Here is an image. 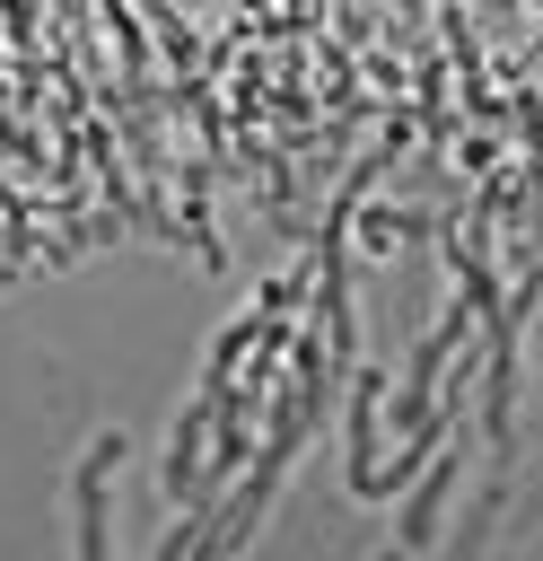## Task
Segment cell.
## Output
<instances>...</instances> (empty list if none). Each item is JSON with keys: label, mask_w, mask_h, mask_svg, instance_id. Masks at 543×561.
Returning a JSON list of instances; mask_svg holds the SVG:
<instances>
[{"label": "cell", "mask_w": 543, "mask_h": 561, "mask_svg": "<svg viewBox=\"0 0 543 561\" xmlns=\"http://www.w3.org/2000/svg\"><path fill=\"white\" fill-rule=\"evenodd\" d=\"M123 447H131L123 430H96V438L79 447V473H70V500H79V535H70V543H79L88 561H105V482H114Z\"/></svg>", "instance_id": "1"}, {"label": "cell", "mask_w": 543, "mask_h": 561, "mask_svg": "<svg viewBox=\"0 0 543 561\" xmlns=\"http://www.w3.org/2000/svg\"><path fill=\"white\" fill-rule=\"evenodd\" d=\"M377 421H385V368H359L350 412H342V456H350V491L377 500Z\"/></svg>", "instance_id": "2"}, {"label": "cell", "mask_w": 543, "mask_h": 561, "mask_svg": "<svg viewBox=\"0 0 543 561\" xmlns=\"http://www.w3.org/2000/svg\"><path fill=\"white\" fill-rule=\"evenodd\" d=\"M455 473H464V456L438 438V456H429V473H420V491H412V508H403V526H394V543H403V552H429V543H438V508H447Z\"/></svg>", "instance_id": "3"}, {"label": "cell", "mask_w": 543, "mask_h": 561, "mask_svg": "<svg viewBox=\"0 0 543 561\" xmlns=\"http://www.w3.org/2000/svg\"><path fill=\"white\" fill-rule=\"evenodd\" d=\"M219 403L210 394H193L184 412H175V438H166V500H193V447H201V421H210Z\"/></svg>", "instance_id": "4"}]
</instances>
